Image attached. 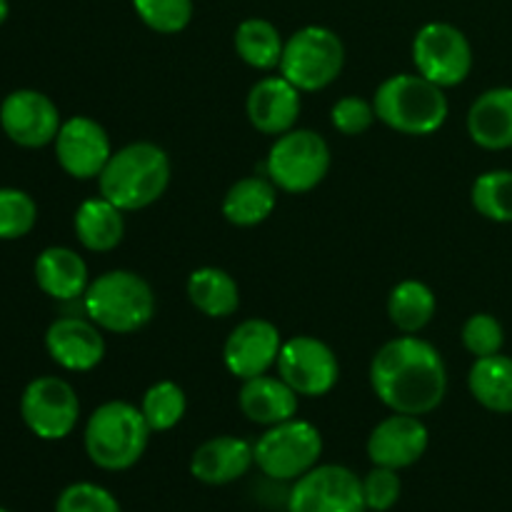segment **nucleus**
<instances>
[{
  "label": "nucleus",
  "instance_id": "1",
  "mask_svg": "<svg viewBox=\"0 0 512 512\" xmlns=\"http://www.w3.org/2000/svg\"><path fill=\"white\" fill-rule=\"evenodd\" d=\"M370 388L388 410L420 418L438 410L448 395V368L433 343L400 335L370 360Z\"/></svg>",
  "mask_w": 512,
  "mask_h": 512
},
{
  "label": "nucleus",
  "instance_id": "2",
  "mask_svg": "<svg viewBox=\"0 0 512 512\" xmlns=\"http://www.w3.org/2000/svg\"><path fill=\"white\" fill-rule=\"evenodd\" d=\"M170 158L155 143H130L113 150L108 165L98 175V190L123 213L150 208L170 185Z\"/></svg>",
  "mask_w": 512,
  "mask_h": 512
},
{
  "label": "nucleus",
  "instance_id": "3",
  "mask_svg": "<svg viewBox=\"0 0 512 512\" xmlns=\"http://www.w3.org/2000/svg\"><path fill=\"white\" fill-rule=\"evenodd\" d=\"M150 425L138 405L108 400L90 413L83 430L85 455L90 463L108 473H123L138 465L150 440Z\"/></svg>",
  "mask_w": 512,
  "mask_h": 512
},
{
  "label": "nucleus",
  "instance_id": "4",
  "mask_svg": "<svg viewBox=\"0 0 512 512\" xmlns=\"http://www.w3.org/2000/svg\"><path fill=\"white\" fill-rule=\"evenodd\" d=\"M373 105L380 123L403 135L438 133L450 113L445 88L420 73L390 75L375 90Z\"/></svg>",
  "mask_w": 512,
  "mask_h": 512
},
{
  "label": "nucleus",
  "instance_id": "5",
  "mask_svg": "<svg viewBox=\"0 0 512 512\" xmlns=\"http://www.w3.org/2000/svg\"><path fill=\"white\" fill-rule=\"evenodd\" d=\"M83 308L100 330L130 335L153 320L155 293L148 280L133 270H108L90 280Z\"/></svg>",
  "mask_w": 512,
  "mask_h": 512
},
{
  "label": "nucleus",
  "instance_id": "6",
  "mask_svg": "<svg viewBox=\"0 0 512 512\" xmlns=\"http://www.w3.org/2000/svg\"><path fill=\"white\" fill-rule=\"evenodd\" d=\"M343 65L345 45L338 33L325 25H305L285 40L280 75L300 93H315L335 83Z\"/></svg>",
  "mask_w": 512,
  "mask_h": 512
},
{
  "label": "nucleus",
  "instance_id": "7",
  "mask_svg": "<svg viewBox=\"0 0 512 512\" xmlns=\"http://www.w3.org/2000/svg\"><path fill=\"white\" fill-rule=\"evenodd\" d=\"M253 450L255 465L265 478L295 483L318 465L323 455V435L308 420L290 418L285 423L270 425Z\"/></svg>",
  "mask_w": 512,
  "mask_h": 512
},
{
  "label": "nucleus",
  "instance_id": "8",
  "mask_svg": "<svg viewBox=\"0 0 512 512\" xmlns=\"http://www.w3.org/2000/svg\"><path fill=\"white\" fill-rule=\"evenodd\" d=\"M330 145L315 130L293 128L278 135L265 160V175L275 188L303 195L318 188L330 170Z\"/></svg>",
  "mask_w": 512,
  "mask_h": 512
},
{
  "label": "nucleus",
  "instance_id": "9",
  "mask_svg": "<svg viewBox=\"0 0 512 512\" xmlns=\"http://www.w3.org/2000/svg\"><path fill=\"white\" fill-rule=\"evenodd\" d=\"M20 418L40 440H65L80 420V400L73 385L55 375H40L20 395Z\"/></svg>",
  "mask_w": 512,
  "mask_h": 512
},
{
  "label": "nucleus",
  "instance_id": "10",
  "mask_svg": "<svg viewBox=\"0 0 512 512\" xmlns=\"http://www.w3.org/2000/svg\"><path fill=\"white\" fill-rule=\"evenodd\" d=\"M413 63L430 83L440 88H455L465 83L473 70V48L463 30L435 20L415 33Z\"/></svg>",
  "mask_w": 512,
  "mask_h": 512
},
{
  "label": "nucleus",
  "instance_id": "11",
  "mask_svg": "<svg viewBox=\"0 0 512 512\" xmlns=\"http://www.w3.org/2000/svg\"><path fill=\"white\" fill-rule=\"evenodd\" d=\"M288 512H368L363 480L345 465H315L290 488Z\"/></svg>",
  "mask_w": 512,
  "mask_h": 512
},
{
  "label": "nucleus",
  "instance_id": "12",
  "mask_svg": "<svg viewBox=\"0 0 512 512\" xmlns=\"http://www.w3.org/2000/svg\"><path fill=\"white\" fill-rule=\"evenodd\" d=\"M278 375L303 398H323L338 385L340 365L328 343L313 335H295L280 350Z\"/></svg>",
  "mask_w": 512,
  "mask_h": 512
},
{
  "label": "nucleus",
  "instance_id": "13",
  "mask_svg": "<svg viewBox=\"0 0 512 512\" xmlns=\"http://www.w3.org/2000/svg\"><path fill=\"white\" fill-rule=\"evenodd\" d=\"M63 125L60 110L45 93L33 88L13 90L0 103V128L20 148H45L55 143Z\"/></svg>",
  "mask_w": 512,
  "mask_h": 512
},
{
  "label": "nucleus",
  "instance_id": "14",
  "mask_svg": "<svg viewBox=\"0 0 512 512\" xmlns=\"http://www.w3.org/2000/svg\"><path fill=\"white\" fill-rule=\"evenodd\" d=\"M53 145L63 173L75 180L98 178L113 155V145L105 128L88 115H73L63 120Z\"/></svg>",
  "mask_w": 512,
  "mask_h": 512
},
{
  "label": "nucleus",
  "instance_id": "15",
  "mask_svg": "<svg viewBox=\"0 0 512 512\" xmlns=\"http://www.w3.org/2000/svg\"><path fill=\"white\" fill-rule=\"evenodd\" d=\"M283 335L278 325L265 318H250L235 325L223 345V363L228 373L238 380L258 378L278 365L283 350Z\"/></svg>",
  "mask_w": 512,
  "mask_h": 512
},
{
  "label": "nucleus",
  "instance_id": "16",
  "mask_svg": "<svg viewBox=\"0 0 512 512\" xmlns=\"http://www.w3.org/2000/svg\"><path fill=\"white\" fill-rule=\"evenodd\" d=\"M45 350L50 360L63 370L88 373L103 363L105 338L90 318L65 315V318L53 320L45 330Z\"/></svg>",
  "mask_w": 512,
  "mask_h": 512
},
{
  "label": "nucleus",
  "instance_id": "17",
  "mask_svg": "<svg viewBox=\"0 0 512 512\" xmlns=\"http://www.w3.org/2000/svg\"><path fill=\"white\" fill-rule=\"evenodd\" d=\"M430 445L428 428L418 415L393 413L380 420L368 438V458L380 468L403 470L418 463Z\"/></svg>",
  "mask_w": 512,
  "mask_h": 512
},
{
  "label": "nucleus",
  "instance_id": "18",
  "mask_svg": "<svg viewBox=\"0 0 512 512\" xmlns=\"http://www.w3.org/2000/svg\"><path fill=\"white\" fill-rule=\"evenodd\" d=\"M300 108H303L300 90L283 75H268V78L258 80L250 88L248 103H245L250 125L258 133L275 135V138L295 128Z\"/></svg>",
  "mask_w": 512,
  "mask_h": 512
},
{
  "label": "nucleus",
  "instance_id": "19",
  "mask_svg": "<svg viewBox=\"0 0 512 512\" xmlns=\"http://www.w3.org/2000/svg\"><path fill=\"white\" fill-rule=\"evenodd\" d=\"M255 465V450L248 440L218 435L198 445L190 458V475L203 485H230Z\"/></svg>",
  "mask_w": 512,
  "mask_h": 512
},
{
  "label": "nucleus",
  "instance_id": "20",
  "mask_svg": "<svg viewBox=\"0 0 512 512\" xmlns=\"http://www.w3.org/2000/svg\"><path fill=\"white\" fill-rule=\"evenodd\" d=\"M33 275L38 288L48 298L70 303V300H83L85 290L90 285L88 263L83 255L75 253L65 245H50L35 258Z\"/></svg>",
  "mask_w": 512,
  "mask_h": 512
},
{
  "label": "nucleus",
  "instance_id": "21",
  "mask_svg": "<svg viewBox=\"0 0 512 512\" xmlns=\"http://www.w3.org/2000/svg\"><path fill=\"white\" fill-rule=\"evenodd\" d=\"M300 395L285 383L283 378L273 375H258V378L243 380L238 393V408L250 423L255 425H278L298 415Z\"/></svg>",
  "mask_w": 512,
  "mask_h": 512
},
{
  "label": "nucleus",
  "instance_id": "22",
  "mask_svg": "<svg viewBox=\"0 0 512 512\" xmlns=\"http://www.w3.org/2000/svg\"><path fill=\"white\" fill-rule=\"evenodd\" d=\"M468 135L483 150L512 148V88H490L468 110Z\"/></svg>",
  "mask_w": 512,
  "mask_h": 512
},
{
  "label": "nucleus",
  "instance_id": "23",
  "mask_svg": "<svg viewBox=\"0 0 512 512\" xmlns=\"http://www.w3.org/2000/svg\"><path fill=\"white\" fill-rule=\"evenodd\" d=\"M75 238L80 240L85 250L90 253H110L123 243L125 235V218L123 210L113 205L110 200L90 198L78 205L73 218Z\"/></svg>",
  "mask_w": 512,
  "mask_h": 512
},
{
  "label": "nucleus",
  "instance_id": "24",
  "mask_svg": "<svg viewBox=\"0 0 512 512\" xmlns=\"http://www.w3.org/2000/svg\"><path fill=\"white\" fill-rule=\"evenodd\" d=\"M278 205V188L268 175H250L230 185L223 198V215L230 225L255 228L273 215Z\"/></svg>",
  "mask_w": 512,
  "mask_h": 512
},
{
  "label": "nucleus",
  "instance_id": "25",
  "mask_svg": "<svg viewBox=\"0 0 512 512\" xmlns=\"http://www.w3.org/2000/svg\"><path fill=\"white\" fill-rule=\"evenodd\" d=\"M470 395L483 405L485 410L498 415L512 413V358L510 355H490V358H475L468 373Z\"/></svg>",
  "mask_w": 512,
  "mask_h": 512
},
{
  "label": "nucleus",
  "instance_id": "26",
  "mask_svg": "<svg viewBox=\"0 0 512 512\" xmlns=\"http://www.w3.org/2000/svg\"><path fill=\"white\" fill-rule=\"evenodd\" d=\"M188 300L208 318H230L240 308V288L223 268H198L188 278Z\"/></svg>",
  "mask_w": 512,
  "mask_h": 512
},
{
  "label": "nucleus",
  "instance_id": "27",
  "mask_svg": "<svg viewBox=\"0 0 512 512\" xmlns=\"http://www.w3.org/2000/svg\"><path fill=\"white\" fill-rule=\"evenodd\" d=\"M235 53L255 70L280 68L285 40L280 30L265 18H248L235 30Z\"/></svg>",
  "mask_w": 512,
  "mask_h": 512
},
{
  "label": "nucleus",
  "instance_id": "28",
  "mask_svg": "<svg viewBox=\"0 0 512 512\" xmlns=\"http://www.w3.org/2000/svg\"><path fill=\"white\" fill-rule=\"evenodd\" d=\"M438 310L435 293L420 280H403L390 290L388 315L390 323L405 335H415L430 325Z\"/></svg>",
  "mask_w": 512,
  "mask_h": 512
},
{
  "label": "nucleus",
  "instance_id": "29",
  "mask_svg": "<svg viewBox=\"0 0 512 512\" xmlns=\"http://www.w3.org/2000/svg\"><path fill=\"white\" fill-rule=\"evenodd\" d=\"M470 203L493 223H512V170H488L478 175L470 190Z\"/></svg>",
  "mask_w": 512,
  "mask_h": 512
},
{
  "label": "nucleus",
  "instance_id": "30",
  "mask_svg": "<svg viewBox=\"0 0 512 512\" xmlns=\"http://www.w3.org/2000/svg\"><path fill=\"white\" fill-rule=\"evenodd\" d=\"M140 410H143L145 423L150 425L153 433H168V430H173L185 418L188 398H185L183 388L178 383H173V380H160V383L150 385L145 390Z\"/></svg>",
  "mask_w": 512,
  "mask_h": 512
},
{
  "label": "nucleus",
  "instance_id": "31",
  "mask_svg": "<svg viewBox=\"0 0 512 512\" xmlns=\"http://www.w3.org/2000/svg\"><path fill=\"white\" fill-rule=\"evenodd\" d=\"M38 223V205L25 190L0 188V240H20Z\"/></svg>",
  "mask_w": 512,
  "mask_h": 512
},
{
  "label": "nucleus",
  "instance_id": "32",
  "mask_svg": "<svg viewBox=\"0 0 512 512\" xmlns=\"http://www.w3.org/2000/svg\"><path fill=\"white\" fill-rule=\"evenodd\" d=\"M138 18L160 35H175L193 20V0H133Z\"/></svg>",
  "mask_w": 512,
  "mask_h": 512
},
{
  "label": "nucleus",
  "instance_id": "33",
  "mask_svg": "<svg viewBox=\"0 0 512 512\" xmlns=\"http://www.w3.org/2000/svg\"><path fill=\"white\" fill-rule=\"evenodd\" d=\"M463 345L475 358H490L503 353L505 330L500 320L490 313H475L463 325Z\"/></svg>",
  "mask_w": 512,
  "mask_h": 512
},
{
  "label": "nucleus",
  "instance_id": "34",
  "mask_svg": "<svg viewBox=\"0 0 512 512\" xmlns=\"http://www.w3.org/2000/svg\"><path fill=\"white\" fill-rule=\"evenodd\" d=\"M55 512H123L118 498L103 485L73 483L60 490Z\"/></svg>",
  "mask_w": 512,
  "mask_h": 512
},
{
  "label": "nucleus",
  "instance_id": "35",
  "mask_svg": "<svg viewBox=\"0 0 512 512\" xmlns=\"http://www.w3.org/2000/svg\"><path fill=\"white\" fill-rule=\"evenodd\" d=\"M400 493H403V483H400L398 470L380 468L373 465L368 475L363 478V498L365 508L373 512H388L398 505Z\"/></svg>",
  "mask_w": 512,
  "mask_h": 512
},
{
  "label": "nucleus",
  "instance_id": "36",
  "mask_svg": "<svg viewBox=\"0 0 512 512\" xmlns=\"http://www.w3.org/2000/svg\"><path fill=\"white\" fill-rule=\"evenodd\" d=\"M375 105L368 103L365 98L358 95H348V98H340L338 103L330 110V123L338 133L343 135H363L373 128L375 123Z\"/></svg>",
  "mask_w": 512,
  "mask_h": 512
},
{
  "label": "nucleus",
  "instance_id": "37",
  "mask_svg": "<svg viewBox=\"0 0 512 512\" xmlns=\"http://www.w3.org/2000/svg\"><path fill=\"white\" fill-rule=\"evenodd\" d=\"M8 15H10V3L8 0H0V25L8 20Z\"/></svg>",
  "mask_w": 512,
  "mask_h": 512
},
{
  "label": "nucleus",
  "instance_id": "38",
  "mask_svg": "<svg viewBox=\"0 0 512 512\" xmlns=\"http://www.w3.org/2000/svg\"><path fill=\"white\" fill-rule=\"evenodd\" d=\"M0 512H8V510H5V508H0Z\"/></svg>",
  "mask_w": 512,
  "mask_h": 512
}]
</instances>
